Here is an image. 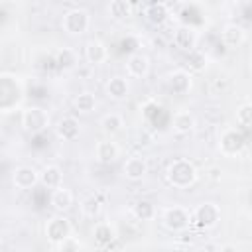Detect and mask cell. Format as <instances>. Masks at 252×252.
Listing matches in <instances>:
<instances>
[{
	"label": "cell",
	"instance_id": "cell-1",
	"mask_svg": "<svg viewBox=\"0 0 252 252\" xmlns=\"http://www.w3.org/2000/svg\"><path fill=\"white\" fill-rule=\"evenodd\" d=\"M26 96L24 85L20 77L12 73H2L0 75V110L2 112H12L22 106Z\"/></svg>",
	"mask_w": 252,
	"mask_h": 252
},
{
	"label": "cell",
	"instance_id": "cell-2",
	"mask_svg": "<svg viewBox=\"0 0 252 252\" xmlns=\"http://www.w3.org/2000/svg\"><path fill=\"white\" fill-rule=\"evenodd\" d=\"M197 177H199V171H197L195 163L189 161V159H183V158L173 159L167 165V169H165V179L175 189H187V187H191L197 181Z\"/></svg>",
	"mask_w": 252,
	"mask_h": 252
},
{
	"label": "cell",
	"instance_id": "cell-3",
	"mask_svg": "<svg viewBox=\"0 0 252 252\" xmlns=\"http://www.w3.org/2000/svg\"><path fill=\"white\" fill-rule=\"evenodd\" d=\"M220 220V207L213 201H205L199 203L193 211H191V224H197L199 228H213L217 226Z\"/></svg>",
	"mask_w": 252,
	"mask_h": 252
},
{
	"label": "cell",
	"instance_id": "cell-4",
	"mask_svg": "<svg viewBox=\"0 0 252 252\" xmlns=\"http://www.w3.org/2000/svg\"><path fill=\"white\" fill-rule=\"evenodd\" d=\"M43 234H45V238H47L51 244L57 246V244L63 242L65 238L73 236V224H71V220H69L67 217H63V215H53V217H49V219L45 220Z\"/></svg>",
	"mask_w": 252,
	"mask_h": 252
},
{
	"label": "cell",
	"instance_id": "cell-5",
	"mask_svg": "<svg viewBox=\"0 0 252 252\" xmlns=\"http://www.w3.org/2000/svg\"><path fill=\"white\" fill-rule=\"evenodd\" d=\"M22 126L30 134H39L49 126V112L41 106H26L22 110Z\"/></svg>",
	"mask_w": 252,
	"mask_h": 252
},
{
	"label": "cell",
	"instance_id": "cell-6",
	"mask_svg": "<svg viewBox=\"0 0 252 252\" xmlns=\"http://www.w3.org/2000/svg\"><path fill=\"white\" fill-rule=\"evenodd\" d=\"M61 26L69 35H81L91 26V14L85 8H71L63 14Z\"/></svg>",
	"mask_w": 252,
	"mask_h": 252
},
{
	"label": "cell",
	"instance_id": "cell-7",
	"mask_svg": "<svg viewBox=\"0 0 252 252\" xmlns=\"http://www.w3.org/2000/svg\"><path fill=\"white\" fill-rule=\"evenodd\" d=\"M161 222L167 230L171 232H181V230H187L189 224H191V213L185 209V207H179V205H173V207H167L161 215Z\"/></svg>",
	"mask_w": 252,
	"mask_h": 252
},
{
	"label": "cell",
	"instance_id": "cell-8",
	"mask_svg": "<svg viewBox=\"0 0 252 252\" xmlns=\"http://www.w3.org/2000/svg\"><path fill=\"white\" fill-rule=\"evenodd\" d=\"M39 183V171L32 165H20L12 171V185L20 191H28Z\"/></svg>",
	"mask_w": 252,
	"mask_h": 252
},
{
	"label": "cell",
	"instance_id": "cell-9",
	"mask_svg": "<svg viewBox=\"0 0 252 252\" xmlns=\"http://www.w3.org/2000/svg\"><path fill=\"white\" fill-rule=\"evenodd\" d=\"M165 83H167L169 93H173V94H187L191 91V87H193V77H191V73L187 69H175V71H171L167 75Z\"/></svg>",
	"mask_w": 252,
	"mask_h": 252
},
{
	"label": "cell",
	"instance_id": "cell-10",
	"mask_svg": "<svg viewBox=\"0 0 252 252\" xmlns=\"http://www.w3.org/2000/svg\"><path fill=\"white\" fill-rule=\"evenodd\" d=\"M219 150L224 154V156H236L244 150V136L234 130V128H228L222 132L220 140H219Z\"/></svg>",
	"mask_w": 252,
	"mask_h": 252
},
{
	"label": "cell",
	"instance_id": "cell-11",
	"mask_svg": "<svg viewBox=\"0 0 252 252\" xmlns=\"http://www.w3.org/2000/svg\"><path fill=\"white\" fill-rule=\"evenodd\" d=\"M197 41H199V32H197L193 26L183 24V26H179V28L173 32V43H175L179 49L187 51V53L197 47Z\"/></svg>",
	"mask_w": 252,
	"mask_h": 252
},
{
	"label": "cell",
	"instance_id": "cell-12",
	"mask_svg": "<svg viewBox=\"0 0 252 252\" xmlns=\"http://www.w3.org/2000/svg\"><path fill=\"white\" fill-rule=\"evenodd\" d=\"M55 134L63 142H73L81 134V124L75 116H63V118H59V122L55 126Z\"/></svg>",
	"mask_w": 252,
	"mask_h": 252
},
{
	"label": "cell",
	"instance_id": "cell-13",
	"mask_svg": "<svg viewBox=\"0 0 252 252\" xmlns=\"http://www.w3.org/2000/svg\"><path fill=\"white\" fill-rule=\"evenodd\" d=\"M126 73L132 79H144L150 73V57L146 53H132L126 61Z\"/></svg>",
	"mask_w": 252,
	"mask_h": 252
},
{
	"label": "cell",
	"instance_id": "cell-14",
	"mask_svg": "<svg viewBox=\"0 0 252 252\" xmlns=\"http://www.w3.org/2000/svg\"><path fill=\"white\" fill-rule=\"evenodd\" d=\"M94 158L98 159V163H104V165L114 163V161L120 158V148H118V144H116L114 140H110V138L100 140V142L96 144V148H94Z\"/></svg>",
	"mask_w": 252,
	"mask_h": 252
},
{
	"label": "cell",
	"instance_id": "cell-15",
	"mask_svg": "<svg viewBox=\"0 0 252 252\" xmlns=\"http://www.w3.org/2000/svg\"><path fill=\"white\" fill-rule=\"evenodd\" d=\"M104 91H106V96H108V98H112V100H124V98H128V94H130V83H128L126 77L114 75V77L108 79Z\"/></svg>",
	"mask_w": 252,
	"mask_h": 252
},
{
	"label": "cell",
	"instance_id": "cell-16",
	"mask_svg": "<svg viewBox=\"0 0 252 252\" xmlns=\"http://www.w3.org/2000/svg\"><path fill=\"white\" fill-rule=\"evenodd\" d=\"M122 171H124V177H126V179H130V181H140V179H144V175L148 173V161H146V158H142V156H130V158L126 159Z\"/></svg>",
	"mask_w": 252,
	"mask_h": 252
},
{
	"label": "cell",
	"instance_id": "cell-17",
	"mask_svg": "<svg viewBox=\"0 0 252 252\" xmlns=\"http://www.w3.org/2000/svg\"><path fill=\"white\" fill-rule=\"evenodd\" d=\"M85 59L91 63V65H100L108 59V47L104 41L100 39H91L87 41L85 45Z\"/></svg>",
	"mask_w": 252,
	"mask_h": 252
},
{
	"label": "cell",
	"instance_id": "cell-18",
	"mask_svg": "<svg viewBox=\"0 0 252 252\" xmlns=\"http://www.w3.org/2000/svg\"><path fill=\"white\" fill-rule=\"evenodd\" d=\"M116 236H118V232H116L114 224H110L106 220H100L93 226V238L98 246H110L116 240Z\"/></svg>",
	"mask_w": 252,
	"mask_h": 252
},
{
	"label": "cell",
	"instance_id": "cell-19",
	"mask_svg": "<svg viewBox=\"0 0 252 252\" xmlns=\"http://www.w3.org/2000/svg\"><path fill=\"white\" fill-rule=\"evenodd\" d=\"M220 39H222V43H224L226 47H238V45L244 43L246 32H244V28L238 26V24H226V26L222 28V32H220Z\"/></svg>",
	"mask_w": 252,
	"mask_h": 252
},
{
	"label": "cell",
	"instance_id": "cell-20",
	"mask_svg": "<svg viewBox=\"0 0 252 252\" xmlns=\"http://www.w3.org/2000/svg\"><path fill=\"white\" fill-rule=\"evenodd\" d=\"M39 183L47 189H59L63 185V171L59 165H45L41 171H39Z\"/></svg>",
	"mask_w": 252,
	"mask_h": 252
},
{
	"label": "cell",
	"instance_id": "cell-21",
	"mask_svg": "<svg viewBox=\"0 0 252 252\" xmlns=\"http://www.w3.org/2000/svg\"><path fill=\"white\" fill-rule=\"evenodd\" d=\"M195 124H197V120L191 110H177L171 120V126L177 134H189L195 128Z\"/></svg>",
	"mask_w": 252,
	"mask_h": 252
},
{
	"label": "cell",
	"instance_id": "cell-22",
	"mask_svg": "<svg viewBox=\"0 0 252 252\" xmlns=\"http://www.w3.org/2000/svg\"><path fill=\"white\" fill-rule=\"evenodd\" d=\"M73 201H75V197H73V193H71V189H67V187H59V189H53V193H51V207L57 211V213H65V211H69L71 207H73Z\"/></svg>",
	"mask_w": 252,
	"mask_h": 252
},
{
	"label": "cell",
	"instance_id": "cell-23",
	"mask_svg": "<svg viewBox=\"0 0 252 252\" xmlns=\"http://www.w3.org/2000/svg\"><path fill=\"white\" fill-rule=\"evenodd\" d=\"M55 63H57L59 69L71 71V69H75V67L79 65V55H77V51L71 49V47H61V49L55 53Z\"/></svg>",
	"mask_w": 252,
	"mask_h": 252
},
{
	"label": "cell",
	"instance_id": "cell-24",
	"mask_svg": "<svg viewBox=\"0 0 252 252\" xmlns=\"http://www.w3.org/2000/svg\"><path fill=\"white\" fill-rule=\"evenodd\" d=\"M100 128H102V132H104L106 136H114V134L122 132V128H124V118H122V114H118V112H108V114H104V116L100 118Z\"/></svg>",
	"mask_w": 252,
	"mask_h": 252
},
{
	"label": "cell",
	"instance_id": "cell-25",
	"mask_svg": "<svg viewBox=\"0 0 252 252\" xmlns=\"http://www.w3.org/2000/svg\"><path fill=\"white\" fill-rule=\"evenodd\" d=\"M144 14H146V20H148L150 24L161 26V24L167 20L169 10H167V4H163V2H154V4H150V6L146 8Z\"/></svg>",
	"mask_w": 252,
	"mask_h": 252
},
{
	"label": "cell",
	"instance_id": "cell-26",
	"mask_svg": "<svg viewBox=\"0 0 252 252\" xmlns=\"http://www.w3.org/2000/svg\"><path fill=\"white\" fill-rule=\"evenodd\" d=\"M132 215L138 220H152V219H156V205L148 199H140L132 205Z\"/></svg>",
	"mask_w": 252,
	"mask_h": 252
},
{
	"label": "cell",
	"instance_id": "cell-27",
	"mask_svg": "<svg viewBox=\"0 0 252 252\" xmlns=\"http://www.w3.org/2000/svg\"><path fill=\"white\" fill-rule=\"evenodd\" d=\"M75 108L81 112V114H91L94 108H96V96L91 93V91H83L75 96Z\"/></svg>",
	"mask_w": 252,
	"mask_h": 252
},
{
	"label": "cell",
	"instance_id": "cell-28",
	"mask_svg": "<svg viewBox=\"0 0 252 252\" xmlns=\"http://www.w3.org/2000/svg\"><path fill=\"white\" fill-rule=\"evenodd\" d=\"M108 16L114 20H126L132 16V4L128 0H112L108 4Z\"/></svg>",
	"mask_w": 252,
	"mask_h": 252
},
{
	"label": "cell",
	"instance_id": "cell-29",
	"mask_svg": "<svg viewBox=\"0 0 252 252\" xmlns=\"http://www.w3.org/2000/svg\"><path fill=\"white\" fill-rule=\"evenodd\" d=\"M185 63H187L189 71L201 73V71H205V69H207V65H209V57H207L203 51H199V49H193V51H189V53H187V59H185Z\"/></svg>",
	"mask_w": 252,
	"mask_h": 252
},
{
	"label": "cell",
	"instance_id": "cell-30",
	"mask_svg": "<svg viewBox=\"0 0 252 252\" xmlns=\"http://www.w3.org/2000/svg\"><path fill=\"white\" fill-rule=\"evenodd\" d=\"M102 211V203L96 195H89L81 201V213L87 217V219H96Z\"/></svg>",
	"mask_w": 252,
	"mask_h": 252
},
{
	"label": "cell",
	"instance_id": "cell-31",
	"mask_svg": "<svg viewBox=\"0 0 252 252\" xmlns=\"http://www.w3.org/2000/svg\"><path fill=\"white\" fill-rule=\"evenodd\" d=\"M236 122L240 126H252V102H244L236 108Z\"/></svg>",
	"mask_w": 252,
	"mask_h": 252
},
{
	"label": "cell",
	"instance_id": "cell-32",
	"mask_svg": "<svg viewBox=\"0 0 252 252\" xmlns=\"http://www.w3.org/2000/svg\"><path fill=\"white\" fill-rule=\"evenodd\" d=\"M55 250H57V252H79V250H81V240H79L77 236H69V238H65L63 242H59Z\"/></svg>",
	"mask_w": 252,
	"mask_h": 252
},
{
	"label": "cell",
	"instance_id": "cell-33",
	"mask_svg": "<svg viewBox=\"0 0 252 252\" xmlns=\"http://www.w3.org/2000/svg\"><path fill=\"white\" fill-rule=\"evenodd\" d=\"M207 177H209L211 181H220V177H222V169L217 167V165H213V167L207 169Z\"/></svg>",
	"mask_w": 252,
	"mask_h": 252
},
{
	"label": "cell",
	"instance_id": "cell-34",
	"mask_svg": "<svg viewBox=\"0 0 252 252\" xmlns=\"http://www.w3.org/2000/svg\"><path fill=\"white\" fill-rule=\"evenodd\" d=\"M220 252H238V246L232 244V242H226V244L220 246Z\"/></svg>",
	"mask_w": 252,
	"mask_h": 252
},
{
	"label": "cell",
	"instance_id": "cell-35",
	"mask_svg": "<svg viewBox=\"0 0 252 252\" xmlns=\"http://www.w3.org/2000/svg\"><path fill=\"white\" fill-rule=\"evenodd\" d=\"M45 252H57V250H53V248H49V250H45Z\"/></svg>",
	"mask_w": 252,
	"mask_h": 252
},
{
	"label": "cell",
	"instance_id": "cell-36",
	"mask_svg": "<svg viewBox=\"0 0 252 252\" xmlns=\"http://www.w3.org/2000/svg\"><path fill=\"white\" fill-rule=\"evenodd\" d=\"M250 73H252V61H250Z\"/></svg>",
	"mask_w": 252,
	"mask_h": 252
},
{
	"label": "cell",
	"instance_id": "cell-37",
	"mask_svg": "<svg viewBox=\"0 0 252 252\" xmlns=\"http://www.w3.org/2000/svg\"><path fill=\"white\" fill-rule=\"evenodd\" d=\"M250 142H252V136H250Z\"/></svg>",
	"mask_w": 252,
	"mask_h": 252
}]
</instances>
